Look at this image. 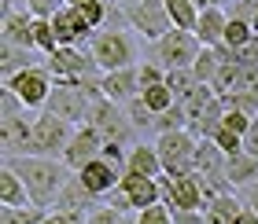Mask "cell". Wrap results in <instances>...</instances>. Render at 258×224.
Listing matches in <instances>:
<instances>
[{"instance_id":"1","label":"cell","mask_w":258,"mask_h":224,"mask_svg":"<svg viewBox=\"0 0 258 224\" xmlns=\"http://www.w3.org/2000/svg\"><path fill=\"white\" fill-rule=\"evenodd\" d=\"M8 166L15 169L30 187V198L33 206L41 209H52L55 198H59L63 184L74 176V169L67 166L63 158H48V155H26V158H8Z\"/></svg>"},{"instance_id":"2","label":"cell","mask_w":258,"mask_h":224,"mask_svg":"<svg viewBox=\"0 0 258 224\" xmlns=\"http://www.w3.org/2000/svg\"><path fill=\"white\" fill-rule=\"evenodd\" d=\"M89 52L103 74L107 70H122V66H137V55H140L133 33H125V30H96L89 41Z\"/></svg>"},{"instance_id":"3","label":"cell","mask_w":258,"mask_h":224,"mask_svg":"<svg viewBox=\"0 0 258 224\" xmlns=\"http://www.w3.org/2000/svg\"><path fill=\"white\" fill-rule=\"evenodd\" d=\"M184 110H188V133L192 136H214L221 129V118H225V103L214 92V85H203L184 99Z\"/></svg>"},{"instance_id":"4","label":"cell","mask_w":258,"mask_h":224,"mask_svg":"<svg viewBox=\"0 0 258 224\" xmlns=\"http://www.w3.org/2000/svg\"><path fill=\"white\" fill-rule=\"evenodd\" d=\"M199 52H203V41H199L192 30H177V26L170 33H162L159 41H151V59H155L159 66H166V70L192 66Z\"/></svg>"},{"instance_id":"5","label":"cell","mask_w":258,"mask_h":224,"mask_svg":"<svg viewBox=\"0 0 258 224\" xmlns=\"http://www.w3.org/2000/svg\"><path fill=\"white\" fill-rule=\"evenodd\" d=\"M196 144H199V136H192L188 129L159 133L155 147H159V158H162V173H170V176L196 173Z\"/></svg>"},{"instance_id":"6","label":"cell","mask_w":258,"mask_h":224,"mask_svg":"<svg viewBox=\"0 0 258 224\" xmlns=\"http://www.w3.org/2000/svg\"><path fill=\"white\" fill-rule=\"evenodd\" d=\"M78 125H70L67 118L52 114V110H37L33 114V155H48V158H63V151L70 144Z\"/></svg>"},{"instance_id":"7","label":"cell","mask_w":258,"mask_h":224,"mask_svg":"<svg viewBox=\"0 0 258 224\" xmlns=\"http://www.w3.org/2000/svg\"><path fill=\"white\" fill-rule=\"evenodd\" d=\"M4 85L15 92L22 103H26V110H44V103H48L52 88H55V77H52V70L44 66V63H33V66L22 70V74L8 77Z\"/></svg>"},{"instance_id":"8","label":"cell","mask_w":258,"mask_h":224,"mask_svg":"<svg viewBox=\"0 0 258 224\" xmlns=\"http://www.w3.org/2000/svg\"><path fill=\"white\" fill-rule=\"evenodd\" d=\"M125 26L140 33L144 41H159L162 33L173 30L166 0H133V4H125Z\"/></svg>"},{"instance_id":"9","label":"cell","mask_w":258,"mask_h":224,"mask_svg":"<svg viewBox=\"0 0 258 224\" xmlns=\"http://www.w3.org/2000/svg\"><path fill=\"white\" fill-rule=\"evenodd\" d=\"M44 66L52 70L55 81H81V77H100L103 70L96 66L89 48H74V44H59L52 55H44Z\"/></svg>"},{"instance_id":"10","label":"cell","mask_w":258,"mask_h":224,"mask_svg":"<svg viewBox=\"0 0 258 224\" xmlns=\"http://www.w3.org/2000/svg\"><path fill=\"white\" fill-rule=\"evenodd\" d=\"M89 107H92V96L78 85V81H55L52 96L44 103V110L67 118L70 125H85L89 122Z\"/></svg>"},{"instance_id":"11","label":"cell","mask_w":258,"mask_h":224,"mask_svg":"<svg viewBox=\"0 0 258 224\" xmlns=\"http://www.w3.org/2000/svg\"><path fill=\"white\" fill-rule=\"evenodd\" d=\"M89 125H96L103 140H122V144H129L133 140V122H129V114L122 110V103H114L107 96H96L89 107Z\"/></svg>"},{"instance_id":"12","label":"cell","mask_w":258,"mask_h":224,"mask_svg":"<svg viewBox=\"0 0 258 224\" xmlns=\"http://www.w3.org/2000/svg\"><path fill=\"white\" fill-rule=\"evenodd\" d=\"M162 202H170L173 209H203L207 198H203V184H199L196 173H181V176H170L162 173Z\"/></svg>"},{"instance_id":"13","label":"cell","mask_w":258,"mask_h":224,"mask_svg":"<svg viewBox=\"0 0 258 224\" xmlns=\"http://www.w3.org/2000/svg\"><path fill=\"white\" fill-rule=\"evenodd\" d=\"M0 147H4V162L33 155V118H30V110H22L15 118H0Z\"/></svg>"},{"instance_id":"14","label":"cell","mask_w":258,"mask_h":224,"mask_svg":"<svg viewBox=\"0 0 258 224\" xmlns=\"http://www.w3.org/2000/svg\"><path fill=\"white\" fill-rule=\"evenodd\" d=\"M52 30H55V41H59V44H74V48H89L92 33H96L85 22V15H81L78 8H70V4H63L52 15Z\"/></svg>"},{"instance_id":"15","label":"cell","mask_w":258,"mask_h":224,"mask_svg":"<svg viewBox=\"0 0 258 224\" xmlns=\"http://www.w3.org/2000/svg\"><path fill=\"white\" fill-rule=\"evenodd\" d=\"M100 147H103V133L96 125H78L74 129V136H70V144H67V151H63V162L70 169H81L85 162H92V158H100Z\"/></svg>"},{"instance_id":"16","label":"cell","mask_w":258,"mask_h":224,"mask_svg":"<svg viewBox=\"0 0 258 224\" xmlns=\"http://www.w3.org/2000/svg\"><path fill=\"white\" fill-rule=\"evenodd\" d=\"M100 92L114 103H129L133 96H140V66H122V70L100 74Z\"/></svg>"},{"instance_id":"17","label":"cell","mask_w":258,"mask_h":224,"mask_svg":"<svg viewBox=\"0 0 258 224\" xmlns=\"http://www.w3.org/2000/svg\"><path fill=\"white\" fill-rule=\"evenodd\" d=\"M118 187L129 195V202H133V209H144V206H155L162 202V180L159 176H144V173H122Z\"/></svg>"},{"instance_id":"18","label":"cell","mask_w":258,"mask_h":224,"mask_svg":"<svg viewBox=\"0 0 258 224\" xmlns=\"http://www.w3.org/2000/svg\"><path fill=\"white\" fill-rule=\"evenodd\" d=\"M100 202H103V198H100V195H92L89 187L78 180V173H74V176H70V180L63 184V191H59V198H55V206H52V209L78 213V217H85V220H89V213H92V209H96Z\"/></svg>"},{"instance_id":"19","label":"cell","mask_w":258,"mask_h":224,"mask_svg":"<svg viewBox=\"0 0 258 224\" xmlns=\"http://www.w3.org/2000/svg\"><path fill=\"white\" fill-rule=\"evenodd\" d=\"M78 180L89 187L92 195H107V191H114L118 187V180H122V173L111 166V162H103V158H92V162H85V166L78 169Z\"/></svg>"},{"instance_id":"20","label":"cell","mask_w":258,"mask_h":224,"mask_svg":"<svg viewBox=\"0 0 258 224\" xmlns=\"http://www.w3.org/2000/svg\"><path fill=\"white\" fill-rule=\"evenodd\" d=\"M225 26H229V11L225 8H199V22H196V37L207 44V48H214V44H221V37H225Z\"/></svg>"},{"instance_id":"21","label":"cell","mask_w":258,"mask_h":224,"mask_svg":"<svg viewBox=\"0 0 258 224\" xmlns=\"http://www.w3.org/2000/svg\"><path fill=\"white\" fill-rule=\"evenodd\" d=\"M240 213H243V198H240V191H225V195L210 198V202L203 206L207 224H236Z\"/></svg>"},{"instance_id":"22","label":"cell","mask_w":258,"mask_h":224,"mask_svg":"<svg viewBox=\"0 0 258 224\" xmlns=\"http://www.w3.org/2000/svg\"><path fill=\"white\" fill-rule=\"evenodd\" d=\"M225 176L236 191L243 184H254L258 180V158L247 155V151H232V155H225Z\"/></svg>"},{"instance_id":"23","label":"cell","mask_w":258,"mask_h":224,"mask_svg":"<svg viewBox=\"0 0 258 224\" xmlns=\"http://www.w3.org/2000/svg\"><path fill=\"white\" fill-rule=\"evenodd\" d=\"M30 202L33 198H30L26 180L4 162V169H0V206H30Z\"/></svg>"},{"instance_id":"24","label":"cell","mask_w":258,"mask_h":224,"mask_svg":"<svg viewBox=\"0 0 258 224\" xmlns=\"http://www.w3.org/2000/svg\"><path fill=\"white\" fill-rule=\"evenodd\" d=\"M129 173H144V176H162V158H159V147L155 144H133L129 147Z\"/></svg>"},{"instance_id":"25","label":"cell","mask_w":258,"mask_h":224,"mask_svg":"<svg viewBox=\"0 0 258 224\" xmlns=\"http://www.w3.org/2000/svg\"><path fill=\"white\" fill-rule=\"evenodd\" d=\"M33 48H19V44H0V81L22 74L26 66H33Z\"/></svg>"},{"instance_id":"26","label":"cell","mask_w":258,"mask_h":224,"mask_svg":"<svg viewBox=\"0 0 258 224\" xmlns=\"http://www.w3.org/2000/svg\"><path fill=\"white\" fill-rule=\"evenodd\" d=\"M225 169V151L218 147L214 136H199L196 144V173H221Z\"/></svg>"},{"instance_id":"27","label":"cell","mask_w":258,"mask_h":224,"mask_svg":"<svg viewBox=\"0 0 258 224\" xmlns=\"http://www.w3.org/2000/svg\"><path fill=\"white\" fill-rule=\"evenodd\" d=\"M166 85H170L173 96L184 103V99H188L192 92L199 88V77L192 74V66H173V70H166Z\"/></svg>"},{"instance_id":"28","label":"cell","mask_w":258,"mask_h":224,"mask_svg":"<svg viewBox=\"0 0 258 224\" xmlns=\"http://www.w3.org/2000/svg\"><path fill=\"white\" fill-rule=\"evenodd\" d=\"M166 11H170V22L177 30H196V22H199L196 0H166Z\"/></svg>"},{"instance_id":"29","label":"cell","mask_w":258,"mask_h":224,"mask_svg":"<svg viewBox=\"0 0 258 224\" xmlns=\"http://www.w3.org/2000/svg\"><path fill=\"white\" fill-rule=\"evenodd\" d=\"M48 209L41 206H0V224H41Z\"/></svg>"},{"instance_id":"30","label":"cell","mask_w":258,"mask_h":224,"mask_svg":"<svg viewBox=\"0 0 258 224\" xmlns=\"http://www.w3.org/2000/svg\"><path fill=\"white\" fill-rule=\"evenodd\" d=\"M111 8H114V0H85V4H78V11L85 15V22H89L92 30H107Z\"/></svg>"},{"instance_id":"31","label":"cell","mask_w":258,"mask_h":224,"mask_svg":"<svg viewBox=\"0 0 258 224\" xmlns=\"http://www.w3.org/2000/svg\"><path fill=\"white\" fill-rule=\"evenodd\" d=\"M173 129H188V110H184L181 99L162 114H155V133H173Z\"/></svg>"},{"instance_id":"32","label":"cell","mask_w":258,"mask_h":224,"mask_svg":"<svg viewBox=\"0 0 258 224\" xmlns=\"http://www.w3.org/2000/svg\"><path fill=\"white\" fill-rule=\"evenodd\" d=\"M251 37H254V26H251V22H247V19H232V15H229V26H225V37H221V44H229V48L236 52V48H243V44H247Z\"/></svg>"},{"instance_id":"33","label":"cell","mask_w":258,"mask_h":224,"mask_svg":"<svg viewBox=\"0 0 258 224\" xmlns=\"http://www.w3.org/2000/svg\"><path fill=\"white\" fill-rule=\"evenodd\" d=\"M33 48L41 55H52L59 48V41H55V30H52V19H33Z\"/></svg>"},{"instance_id":"34","label":"cell","mask_w":258,"mask_h":224,"mask_svg":"<svg viewBox=\"0 0 258 224\" xmlns=\"http://www.w3.org/2000/svg\"><path fill=\"white\" fill-rule=\"evenodd\" d=\"M140 99H144V103H148V107L155 110V114H162L166 107H173V103H177V96L170 92V85H166V81H162V85H148L144 92H140Z\"/></svg>"},{"instance_id":"35","label":"cell","mask_w":258,"mask_h":224,"mask_svg":"<svg viewBox=\"0 0 258 224\" xmlns=\"http://www.w3.org/2000/svg\"><path fill=\"white\" fill-rule=\"evenodd\" d=\"M125 114H129V122H133V129L137 133H144V129H155V110L148 107L140 96H133L129 99V107H125Z\"/></svg>"},{"instance_id":"36","label":"cell","mask_w":258,"mask_h":224,"mask_svg":"<svg viewBox=\"0 0 258 224\" xmlns=\"http://www.w3.org/2000/svg\"><path fill=\"white\" fill-rule=\"evenodd\" d=\"M133 217H137V213H125V209H114V206H107V202H100V206L89 213L85 224H137Z\"/></svg>"},{"instance_id":"37","label":"cell","mask_w":258,"mask_h":224,"mask_svg":"<svg viewBox=\"0 0 258 224\" xmlns=\"http://www.w3.org/2000/svg\"><path fill=\"white\" fill-rule=\"evenodd\" d=\"M137 224H173V209L170 202H155V206H144V209H137Z\"/></svg>"},{"instance_id":"38","label":"cell","mask_w":258,"mask_h":224,"mask_svg":"<svg viewBox=\"0 0 258 224\" xmlns=\"http://www.w3.org/2000/svg\"><path fill=\"white\" fill-rule=\"evenodd\" d=\"M22 110H26V103H22L15 92L4 85V88H0V118H15V114H22Z\"/></svg>"},{"instance_id":"39","label":"cell","mask_w":258,"mask_h":224,"mask_svg":"<svg viewBox=\"0 0 258 224\" xmlns=\"http://www.w3.org/2000/svg\"><path fill=\"white\" fill-rule=\"evenodd\" d=\"M251 122H254V114H247V110H225V118H221V125L232 129V133H240V136L251 129Z\"/></svg>"},{"instance_id":"40","label":"cell","mask_w":258,"mask_h":224,"mask_svg":"<svg viewBox=\"0 0 258 224\" xmlns=\"http://www.w3.org/2000/svg\"><path fill=\"white\" fill-rule=\"evenodd\" d=\"M162 81H166V66H159L155 59L140 66V92H144L148 85H162Z\"/></svg>"},{"instance_id":"41","label":"cell","mask_w":258,"mask_h":224,"mask_svg":"<svg viewBox=\"0 0 258 224\" xmlns=\"http://www.w3.org/2000/svg\"><path fill=\"white\" fill-rule=\"evenodd\" d=\"M214 140H218V147L225 151V155H232V151H243V136H240V133H232V129H225V125H221L218 133H214Z\"/></svg>"},{"instance_id":"42","label":"cell","mask_w":258,"mask_h":224,"mask_svg":"<svg viewBox=\"0 0 258 224\" xmlns=\"http://www.w3.org/2000/svg\"><path fill=\"white\" fill-rule=\"evenodd\" d=\"M22 4H26V8H30L37 19H52L55 11L63 8V0H22Z\"/></svg>"},{"instance_id":"43","label":"cell","mask_w":258,"mask_h":224,"mask_svg":"<svg viewBox=\"0 0 258 224\" xmlns=\"http://www.w3.org/2000/svg\"><path fill=\"white\" fill-rule=\"evenodd\" d=\"M103 202H107V206H114V209H125V213H137V209H133V202H129V195L122 191V187L107 191V195H103Z\"/></svg>"},{"instance_id":"44","label":"cell","mask_w":258,"mask_h":224,"mask_svg":"<svg viewBox=\"0 0 258 224\" xmlns=\"http://www.w3.org/2000/svg\"><path fill=\"white\" fill-rule=\"evenodd\" d=\"M41 224H85V217H78V213H63V209H48Z\"/></svg>"},{"instance_id":"45","label":"cell","mask_w":258,"mask_h":224,"mask_svg":"<svg viewBox=\"0 0 258 224\" xmlns=\"http://www.w3.org/2000/svg\"><path fill=\"white\" fill-rule=\"evenodd\" d=\"M173 224H207V217H203V209H173Z\"/></svg>"},{"instance_id":"46","label":"cell","mask_w":258,"mask_h":224,"mask_svg":"<svg viewBox=\"0 0 258 224\" xmlns=\"http://www.w3.org/2000/svg\"><path fill=\"white\" fill-rule=\"evenodd\" d=\"M240 198H243V206H247V209H254V213H258V180H254V184H243V187H240Z\"/></svg>"},{"instance_id":"47","label":"cell","mask_w":258,"mask_h":224,"mask_svg":"<svg viewBox=\"0 0 258 224\" xmlns=\"http://www.w3.org/2000/svg\"><path fill=\"white\" fill-rule=\"evenodd\" d=\"M243 151L258 158V118L251 122V129H247V133H243Z\"/></svg>"},{"instance_id":"48","label":"cell","mask_w":258,"mask_h":224,"mask_svg":"<svg viewBox=\"0 0 258 224\" xmlns=\"http://www.w3.org/2000/svg\"><path fill=\"white\" fill-rule=\"evenodd\" d=\"M236 224H258V213H254V209H247V206H243V213L236 217Z\"/></svg>"},{"instance_id":"49","label":"cell","mask_w":258,"mask_h":224,"mask_svg":"<svg viewBox=\"0 0 258 224\" xmlns=\"http://www.w3.org/2000/svg\"><path fill=\"white\" fill-rule=\"evenodd\" d=\"M247 22H251L254 33H258V0H251V19H247Z\"/></svg>"},{"instance_id":"50","label":"cell","mask_w":258,"mask_h":224,"mask_svg":"<svg viewBox=\"0 0 258 224\" xmlns=\"http://www.w3.org/2000/svg\"><path fill=\"white\" fill-rule=\"evenodd\" d=\"M63 4H70V8H78V4H85V0H63Z\"/></svg>"},{"instance_id":"51","label":"cell","mask_w":258,"mask_h":224,"mask_svg":"<svg viewBox=\"0 0 258 224\" xmlns=\"http://www.w3.org/2000/svg\"><path fill=\"white\" fill-rule=\"evenodd\" d=\"M114 4H133V0H114Z\"/></svg>"},{"instance_id":"52","label":"cell","mask_w":258,"mask_h":224,"mask_svg":"<svg viewBox=\"0 0 258 224\" xmlns=\"http://www.w3.org/2000/svg\"><path fill=\"white\" fill-rule=\"evenodd\" d=\"M254 37H258V33H254Z\"/></svg>"}]
</instances>
